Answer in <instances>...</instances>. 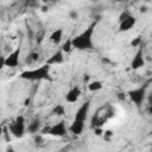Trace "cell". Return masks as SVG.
Instances as JSON below:
<instances>
[{
  "label": "cell",
  "mask_w": 152,
  "mask_h": 152,
  "mask_svg": "<svg viewBox=\"0 0 152 152\" xmlns=\"http://www.w3.org/2000/svg\"><path fill=\"white\" fill-rule=\"evenodd\" d=\"M96 21L91 23L82 33L78 36L71 38L72 40V46L76 48L77 50H90L93 49V34H94V28H95Z\"/></svg>",
  "instance_id": "6da1fadb"
},
{
  "label": "cell",
  "mask_w": 152,
  "mask_h": 152,
  "mask_svg": "<svg viewBox=\"0 0 152 152\" xmlns=\"http://www.w3.org/2000/svg\"><path fill=\"white\" fill-rule=\"evenodd\" d=\"M114 116V109L110 104H106L104 107L100 108L93 116L91 119V127L96 128V127H102V125L108 121L110 118Z\"/></svg>",
  "instance_id": "7a4b0ae2"
},
{
  "label": "cell",
  "mask_w": 152,
  "mask_h": 152,
  "mask_svg": "<svg viewBox=\"0 0 152 152\" xmlns=\"http://www.w3.org/2000/svg\"><path fill=\"white\" fill-rule=\"evenodd\" d=\"M49 70H50V65L44 64V65H42L39 68L23 71L20 74V77L23 80H27V81H40V80H45V78H49Z\"/></svg>",
  "instance_id": "3957f363"
},
{
  "label": "cell",
  "mask_w": 152,
  "mask_h": 152,
  "mask_svg": "<svg viewBox=\"0 0 152 152\" xmlns=\"http://www.w3.org/2000/svg\"><path fill=\"white\" fill-rule=\"evenodd\" d=\"M8 131H10L15 138H21V137L25 134V118H24L23 115L17 116L15 120L10 124Z\"/></svg>",
  "instance_id": "277c9868"
},
{
  "label": "cell",
  "mask_w": 152,
  "mask_h": 152,
  "mask_svg": "<svg viewBox=\"0 0 152 152\" xmlns=\"http://www.w3.org/2000/svg\"><path fill=\"white\" fill-rule=\"evenodd\" d=\"M127 96L129 97V100H131L133 103H135L137 106H141V103L144 102L145 96H146L145 87H140V88L129 90V91L127 93Z\"/></svg>",
  "instance_id": "5b68a950"
},
{
  "label": "cell",
  "mask_w": 152,
  "mask_h": 152,
  "mask_svg": "<svg viewBox=\"0 0 152 152\" xmlns=\"http://www.w3.org/2000/svg\"><path fill=\"white\" fill-rule=\"evenodd\" d=\"M19 57H20V48H17L14 51H12L7 57L2 58L1 65L8 66V68H15L19 65Z\"/></svg>",
  "instance_id": "8992f818"
},
{
  "label": "cell",
  "mask_w": 152,
  "mask_h": 152,
  "mask_svg": "<svg viewBox=\"0 0 152 152\" xmlns=\"http://www.w3.org/2000/svg\"><path fill=\"white\" fill-rule=\"evenodd\" d=\"M89 107H90V102L86 101L81 104V107L77 109L76 114H75V120H80V121H86L87 116H88V112H89Z\"/></svg>",
  "instance_id": "52a82bcc"
},
{
  "label": "cell",
  "mask_w": 152,
  "mask_h": 152,
  "mask_svg": "<svg viewBox=\"0 0 152 152\" xmlns=\"http://www.w3.org/2000/svg\"><path fill=\"white\" fill-rule=\"evenodd\" d=\"M50 134H51V135H53V137H64V135L66 134V127H65L64 121L57 122L56 125L51 126Z\"/></svg>",
  "instance_id": "ba28073f"
},
{
  "label": "cell",
  "mask_w": 152,
  "mask_h": 152,
  "mask_svg": "<svg viewBox=\"0 0 152 152\" xmlns=\"http://www.w3.org/2000/svg\"><path fill=\"white\" fill-rule=\"evenodd\" d=\"M135 23H137L135 17L129 15L127 19H125L124 21L119 23V31H120V32H126V31L131 30V28H132V27L135 25Z\"/></svg>",
  "instance_id": "9c48e42d"
},
{
  "label": "cell",
  "mask_w": 152,
  "mask_h": 152,
  "mask_svg": "<svg viewBox=\"0 0 152 152\" xmlns=\"http://www.w3.org/2000/svg\"><path fill=\"white\" fill-rule=\"evenodd\" d=\"M144 64H145V59H144V56H142V49L140 48L137 51L135 56L133 57L132 63H131V66H132V69H139V68L144 66Z\"/></svg>",
  "instance_id": "30bf717a"
},
{
  "label": "cell",
  "mask_w": 152,
  "mask_h": 152,
  "mask_svg": "<svg viewBox=\"0 0 152 152\" xmlns=\"http://www.w3.org/2000/svg\"><path fill=\"white\" fill-rule=\"evenodd\" d=\"M80 95H81V89H80L78 87H72V88L66 93L65 100H66V102H69V103H74V102H76V101L78 100Z\"/></svg>",
  "instance_id": "8fae6325"
},
{
  "label": "cell",
  "mask_w": 152,
  "mask_h": 152,
  "mask_svg": "<svg viewBox=\"0 0 152 152\" xmlns=\"http://www.w3.org/2000/svg\"><path fill=\"white\" fill-rule=\"evenodd\" d=\"M63 51L62 50H57L48 61H46V64L48 65H55V64H61L63 61H64V56H63Z\"/></svg>",
  "instance_id": "7c38bea8"
},
{
  "label": "cell",
  "mask_w": 152,
  "mask_h": 152,
  "mask_svg": "<svg viewBox=\"0 0 152 152\" xmlns=\"http://www.w3.org/2000/svg\"><path fill=\"white\" fill-rule=\"evenodd\" d=\"M83 128H84V121H80V120H75V119H74L72 124H71L70 127H69V131H70L72 134L80 135V134L83 132Z\"/></svg>",
  "instance_id": "4fadbf2b"
},
{
  "label": "cell",
  "mask_w": 152,
  "mask_h": 152,
  "mask_svg": "<svg viewBox=\"0 0 152 152\" xmlns=\"http://www.w3.org/2000/svg\"><path fill=\"white\" fill-rule=\"evenodd\" d=\"M62 37H63V30H62V28H57V30L52 31V33H51L50 37H49V40H50L52 44L58 45V44L61 43V40H62Z\"/></svg>",
  "instance_id": "5bb4252c"
},
{
  "label": "cell",
  "mask_w": 152,
  "mask_h": 152,
  "mask_svg": "<svg viewBox=\"0 0 152 152\" xmlns=\"http://www.w3.org/2000/svg\"><path fill=\"white\" fill-rule=\"evenodd\" d=\"M40 129H42V126H40V120H39V119L32 120V121L28 124V126H27V131H28V133H31V134H37Z\"/></svg>",
  "instance_id": "9a60e30c"
},
{
  "label": "cell",
  "mask_w": 152,
  "mask_h": 152,
  "mask_svg": "<svg viewBox=\"0 0 152 152\" xmlns=\"http://www.w3.org/2000/svg\"><path fill=\"white\" fill-rule=\"evenodd\" d=\"M38 59H39L38 52H31V53H28V55L26 56V58H25V64H26V65H31V64L36 63Z\"/></svg>",
  "instance_id": "2e32d148"
},
{
  "label": "cell",
  "mask_w": 152,
  "mask_h": 152,
  "mask_svg": "<svg viewBox=\"0 0 152 152\" xmlns=\"http://www.w3.org/2000/svg\"><path fill=\"white\" fill-rule=\"evenodd\" d=\"M72 40H71V38L70 39H66L64 43H63V45H62V48H61V50L64 52V53H69L71 50H72Z\"/></svg>",
  "instance_id": "e0dca14e"
},
{
  "label": "cell",
  "mask_w": 152,
  "mask_h": 152,
  "mask_svg": "<svg viewBox=\"0 0 152 152\" xmlns=\"http://www.w3.org/2000/svg\"><path fill=\"white\" fill-rule=\"evenodd\" d=\"M88 89L90 91H97V90L102 89V83L100 81H93L88 84Z\"/></svg>",
  "instance_id": "ac0fdd59"
},
{
  "label": "cell",
  "mask_w": 152,
  "mask_h": 152,
  "mask_svg": "<svg viewBox=\"0 0 152 152\" xmlns=\"http://www.w3.org/2000/svg\"><path fill=\"white\" fill-rule=\"evenodd\" d=\"M52 113L55 115H57V116H62V115L65 114V108H64L63 104H56L53 107V109H52Z\"/></svg>",
  "instance_id": "d6986e66"
},
{
  "label": "cell",
  "mask_w": 152,
  "mask_h": 152,
  "mask_svg": "<svg viewBox=\"0 0 152 152\" xmlns=\"http://www.w3.org/2000/svg\"><path fill=\"white\" fill-rule=\"evenodd\" d=\"M140 44H141V37H140V36L135 37V38H134V39L131 42V45H132L133 48H138Z\"/></svg>",
  "instance_id": "ffe728a7"
},
{
  "label": "cell",
  "mask_w": 152,
  "mask_h": 152,
  "mask_svg": "<svg viewBox=\"0 0 152 152\" xmlns=\"http://www.w3.org/2000/svg\"><path fill=\"white\" fill-rule=\"evenodd\" d=\"M112 137H113V132H112L110 129H107V131L103 132V138H104L106 141H109Z\"/></svg>",
  "instance_id": "44dd1931"
},
{
  "label": "cell",
  "mask_w": 152,
  "mask_h": 152,
  "mask_svg": "<svg viewBox=\"0 0 152 152\" xmlns=\"http://www.w3.org/2000/svg\"><path fill=\"white\" fill-rule=\"evenodd\" d=\"M69 17H70V19H77V18H78L77 11H76V10H70V11H69Z\"/></svg>",
  "instance_id": "7402d4cb"
},
{
  "label": "cell",
  "mask_w": 152,
  "mask_h": 152,
  "mask_svg": "<svg viewBox=\"0 0 152 152\" xmlns=\"http://www.w3.org/2000/svg\"><path fill=\"white\" fill-rule=\"evenodd\" d=\"M129 15H131V14H129L128 12H122V13L120 14V17H119V23L124 21V20H125V19H127Z\"/></svg>",
  "instance_id": "603a6c76"
},
{
  "label": "cell",
  "mask_w": 152,
  "mask_h": 152,
  "mask_svg": "<svg viewBox=\"0 0 152 152\" xmlns=\"http://www.w3.org/2000/svg\"><path fill=\"white\" fill-rule=\"evenodd\" d=\"M34 142H36L37 145H40V144L43 142V137H42L40 134H36V135H34Z\"/></svg>",
  "instance_id": "cb8c5ba5"
},
{
  "label": "cell",
  "mask_w": 152,
  "mask_h": 152,
  "mask_svg": "<svg viewBox=\"0 0 152 152\" xmlns=\"http://www.w3.org/2000/svg\"><path fill=\"white\" fill-rule=\"evenodd\" d=\"M50 131H51V126H45L44 128L40 129V132L43 134H50Z\"/></svg>",
  "instance_id": "d4e9b609"
},
{
  "label": "cell",
  "mask_w": 152,
  "mask_h": 152,
  "mask_svg": "<svg viewBox=\"0 0 152 152\" xmlns=\"http://www.w3.org/2000/svg\"><path fill=\"white\" fill-rule=\"evenodd\" d=\"M94 133H95V135H102L103 131L101 127H96V128H94Z\"/></svg>",
  "instance_id": "484cf974"
},
{
  "label": "cell",
  "mask_w": 152,
  "mask_h": 152,
  "mask_svg": "<svg viewBox=\"0 0 152 152\" xmlns=\"http://www.w3.org/2000/svg\"><path fill=\"white\" fill-rule=\"evenodd\" d=\"M43 37H44V31H42V32H40V34H38V36H37V43H38V44H39V43H42Z\"/></svg>",
  "instance_id": "4316f807"
},
{
  "label": "cell",
  "mask_w": 152,
  "mask_h": 152,
  "mask_svg": "<svg viewBox=\"0 0 152 152\" xmlns=\"http://www.w3.org/2000/svg\"><path fill=\"white\" fill-rule=\"evenodd\" d=\"M147 102L148 104H152V91H150V94L147 95Z\"/></svg>",
  "instance_id": "83f0119b"
},
{
  "label": "cell",
  "mask_w": 152,
  "mask_h": 152,
  "mask_svg": "<svg viewBox=\"0 0 152 152\" xmlns=\"http://www.w3.org/2000/svg\"><path fill=\"white\" fill-rule=\"evenodd\" d=\"M118 97H119L120 100H125V99H126V94H125V93H119V94H118Z\"/></svg>",
  "instance_id": "f1b7e54d"
},
{
  "label": "cell",
  "mask_w": 152,
  "mask_h": 152,
  "mask_svg": "<svg viewBox=\"0 0 152 152\" xmlns=\"http://www.w3.org/2000/svg\"><path fill=\"white\" fill-rule=\"evenodd\" d=\"M4 132H5L4 134H5V137H6V140H7V141H10V139H11V138H10V135H8V133H7V128H6V127H4Z\"/></svg>",
  "instance_id": "f546056e"
},
{
  "label": "cell",
  "mask_w": 152,
  "mask_h": 152,
  "mask_svg": "<svg viewBox=\"0 0 152 152\" xmlns=\"http://www.w3.org/2000/svg\"><path fill=\"white\" fill-rule=\"evenodd\" d=\"M146 112H147L148 114H151V115H152V104H148V106H147V108H146Z\"/></svg>",
  "instance_id": "4dcf8cb0"
},
{
  "label": "cell",
  "mask_w": 152,
  "mask_h": 152,
  "mask_svg": "<svg viewBox=\"0 0 152 152\" xmlns=\"http://www.w3.org/2000/svg\"><path fill=\"white\" fill-rule=\"evenodd\" d=\"M146 11H147V8H146L145 6H141V7H140V12H144V13H145Z\"/></svg>",
  "instance_id": "1f68e13d"
},
{
  "label": "cell",
  "mask_w": 152,
  "mask_h": 152,
  "mask_svg": "<svg viewBox=\"0 0 152 152\" xmlns=\"http://www.w3.org/2000/svg\"><path fill=\"white\" fill-rule=\"evenodd\" d=\"M6 152H15V151H14V150H13L12 147H8V148L6 150Z\"/></svg>",
  "instance_id": "d6a6232c"
},
{
  "label": "cell",
  "mask_w": 152,
  "mask_h": 152,
  "mask_svg": "<svg viewBox=\"0 0 152 152\" xmlns=\"http://www.w3.org/2000/svg\"><path fill=\"white\" fill-rule=\"evenodd\" d=\"M83 80H84V82H86V81H88V80H89V76H88V75H86V76H84V78H83Z\"/></svg>",
  "instance_id": "836d02e7"
},
{
  "label": "cell",
  "mask_w": 152,
  "mask_h": 152,
  "mask_svg": "<svg viewBox=\"0 0 152 152\" xmlns=\"http://www.w3.org/2000/svg\"><path fill=\"white\" fill-rule=\"evenodd\" d=\"M151 152H152V146H151Z\"/></svg>",
  "instance_id": "e575fe53"
}]
</instances>
